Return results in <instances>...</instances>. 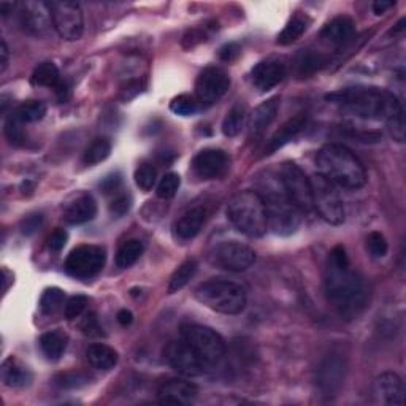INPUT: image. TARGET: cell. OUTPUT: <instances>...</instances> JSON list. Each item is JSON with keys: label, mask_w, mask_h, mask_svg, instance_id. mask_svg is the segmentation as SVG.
Listing matches in <instances>:
<instances>
[{"label": "cell", "mask_w": 406, "mask_h": 406, "mask_svg": "<svg viewBox=\"0 0 406 406\" xmlns=\"http://www.w3.org/2000/svg\"><path fill=\"white\" fill-rule=\"evenodd\" d=\"M246 124V110L243 105H237L232 108L222 123V134L225 137H237L243 130Z\"/></svg>", "instance_id": "cell-36"}, {"label": "cell", "mask_w": 406, "mask_h": 406, "mask_svg": "<svg viewBox=\"0 0 406 406\" xmlns=\"http://www.w3.org/2000/svg\"><path fill=\"white\" fill-rule=\"evenodd\" d=\"M356 34V23L349 16H338L325 26L321 32L324 42L335 46H343Z\"/></svg>", "instance_id": "cell-24"}, {"label": "cell", "mask_w": 406, "mask_h": 406, "mask_svg": "<svg viewBox=\"0 0 406 406\" xmlns=\"http://www.w3.org/2000/svg\"><path fill=\"white\" fill-rule=\"evenodd\" d=\"M329 62V57H325L321 52H315V51H302L300 55L297 56V73L298 77H308L312 75V73L321 70L322 67H325Z\"/></svg>", "instance_id": "cell-29"}, {"label": "cell", "mask_w": 406, "mask_h": 406, "mask_svg": "<svg viewBox=\"0 0 406 406\" xmlns=\"http://www.w3.org/2000/svg\"><path fill=\"white\" fill-rule=\"evenodd\" d=\"M192 169L202 179L221 178L229 170V157L222 150L206 148L194 157Z\"/></svg>", "instance_id": "cell-18"}, {"label": "cell", "mask_w": 406, "mask_h": 406, "mask_svg": "<svg viewBox=\"0 0 406 406\" xmlns=\"http://www.w3.org/2000/svg\"><path fill=\"white\" fill-rule=\"evenodd\" d=\"M13 6H15V4H11V2H0V13H2V16L9 15V13L13 10Z\"/></svg>", "instance_id": "cell-56"}, {"label": "cell", "mask_w": 406, "mask_h": 406, "mask_svg": "<svg viewBox=\"0 0 406 406\" xmlns=\"http://www.w3.org/2000/svg\"><path fill=\"white\" fill-rule=\"evenodd\" d=\"M197 394L198 389L194 383L175 378L161 384V388L157 390V398L161 403L188 405L196 400Z\"/></svg>", "instance_id": "cell-19"}, {"label": "cell", "mask_w": 406, "mask_h": 406, "mask_svg": "<svg viewBox=\"0 0 406 406\" xmlns=\"http://www.w3.org/2000/svg\"><path fill=\"white\" fill-rule=\"evenodd\" d=\"M319 175L339 188L356 191L367 184V171L354 152L343 145H325L316 156Z\"/></svg>", "instance_id": "cell-4"}, {"label": "cell", "mask_w": 406, "mask_h": 406, "mask_svg": "<svg viewBox=\"0 0 406 406\" xmlns=\"http://www.w3.org/2000/svg\"><path fill=\"white\" fill-rule=\"evenodd\" d=\"M86 306H88V297L86 295L70 297L67 303H65V310H64L65 317H67L69 321H73V319H77L83 315Z\"/></svg>", "instance_id": "cell-43"}, {"label": "cell", "mask_w": 406, "mask_h": 406, "mask_svg": "<svg viewBox=\"0 0 406 406\" xmlns=\"http://www.w3.org/2000/svg\"><path fill=\"white\" fill-rule=\"evenodd\" d=\"M19 24L24 32L34 37H45L50 34L52 26V16L50 10V4L42 0H30L24 2L19 10Z\"/></svg>", "instance_id": "cell-14"}, {"label": "cell", "mask_w": 406, "mask_h": 406, "mask_svg": "<svg viewBox=\"0 0 406 406\" xmlns=\"http://www.w3.org/2000/svg\"><path fill=\"white\" fill-rule=\"evenodd\" d=\"M121 184H123V178L119 173H111V175L105 176L101 181V189L105 192V194H113L116 196L119 191H121Z\"/></svg>", "instance_id": "cell-46"}, {"label": "cell", "mask_w": 406, "mask_h": 406, "mask_svg": "<svg viewBox=\"0 0 406 406\" xmlns=\"http://www.w3.org/2000/svg\"><path fill=\"white\" fill-rule=\"evenodd\" d=\"M346 362L342 354H329L317 368V388L324 395H335L344 383Z\"/></svg>", "instance_id": "cell-16"}, {"label": "cell", "mask_w": 406, "mask_h": 406, "mask_svg": "<svg viewBox=\"0 0 406 406\" xmlns=\"http://www.w3.org/2000/svg\"><path fill=\"white\" fill-rule=\"evenodd\" d=\"M157 181V170L152 164H142L135 170V183L142 191L148 192Z\"/></svg>", "instance_id": "cell-37"}, {"label": "cell", "mask_w": 406, "mask_h": 406, "mask_svg": "<svg viewBox=\"0 0 406 406\" xmlns=\"http://www.w3.org/2000/svg\"><path fill=\"white\" fill-rule=\"evenodd\" d=\"M205 32L202 29H194V30H191L188 32V34L184 35V40H183V45H184V48H192V46L197 45V43H201V42H205Z\"/></svg>", "instance_id": "cell-50"}, {"label": "cell", "mask_w": 406, "mask_h": 406, "mask_svg": "<svg viewBox=\"0 0 406 406\" xmlns=\"http://www.w3.org/2000/svg\"><path fill=\"white\" fill-rule=\"evenodd\" d=\"M394 5H395L394 2H384V0H381V2L373 4V11H375L376 15H384V13L392 9Z\"/></svg>", "instance_id": "cell-55"}, {"label": "cell", "mask_w": 406, "mask_h": 406, "mask_svg": "<svg viewBox=\"0 0 406 406\" xmlns=\"http://www.w3.org/2000/svg\"><path fill=\"white\" fill-rule=\"evenodd\" d=\"M86 356H88V361L92 367L103 371L115 368L119 359L118 352L103 343L91 344L88 351H86Z\"/></svg>", "instance_id": "cell-27"}, {"label": "cell", "mask_w": 406, "mask_h": 406, "mask_svg": "<svg viewBox=\"0 0 406 406\" xmlns=\"http://www.w3.org/2000/svg\"><path fill=\"white\" fill-rule=\"evenodd\" d=\"M164 356L170 367L184 376H201L206 367V363L183 338L165 346Z\"/></svg>", "instance_id": "cell-13"}, {"label": "cell", "mask_w": 406, "mask_h": 406, "mask_svg": "<svg viewBox=\"0 0 406 406\" xmlns=\"http://www.w3.org/2000/svg\"><path fill=\"white\" fill-rule=\"evenodd\" d=\"M52 26L57 35L67 42L79 40L84 32V16L79 4L70 0H57L50 4Z\"/></svg>", "instance_id": "cell-9"}, {"label": "cell", "mask_w": 406, "mask_h": 406, "mask_svg": "<svg viewBox=\"0 0 406 406\" xmlns=\"http://www.w3.org/2000/svg\"><path fill=\"white\" fill-rule=\"evenodd\" d=\"M230 88L227 72L219 67H208L198 75L196 81L197 101L203 105H213Z\"/></svg>", "instance_id": "cell-15"}, {"label": "cell", "mask_w": 406, "mask_h": 406, "mask_svg": "<svg viewBox=\"0 0 406 406\" xmlns=\"http://www.w3.org/2000/svg\"><path fill=\"white\" fill-rule=\"evenodd\" d=\"M45 115H46V105L42 101H28L11 111V116L23 125L42 121Z\"/></svg>", "instance_id": "cell-30"}, {"label": "cell", "mask_w": 406, "mask_h": 406, "mask_svg": "<svg viewBox=\"0 0 406 406\" xmlns=\"http://www.w3.org/2000/svg\"><path fill=\"white\" fill-rule=\"evenodd\" d=\"M0 373H2L4 384L11 389H23L32 381V373L29 368L24 367L15 357H9L6 361H4Z\"/></svg>", "instance_id": "cell-26"}, {"label": "cell", "mask_w": 406, "mask_h": 406, "mask_svg": "<svg viewBox=\"0 0 406 406\" xmlns=\"http://www.w3.org/2000/svg\"><path fill=\"white\" fill-rule=\"evenodd\" d=\"M89 376L81 371H67L56 378V384L62 389H78L81 385L88 384Z\"/></svg>", "instance_id": "cell-41"}, {"label": "cell", "mask_w": 406, "mask_h": 406, "mask_svg": "<svg viewBox=\"0 0 406 406\" xmlns=\"http://www.w3.org/2000/svg\"><path fill=\"white\" fill-rule=\"evenodd\" d=\"M181 337L206 365L219 362L225 354V342L222 337L205 325H183Z\"/></svg>", "instance_id": "cell-8"}, {"label": "cell", "mask_w": 406, "mask_h": 406, "mask_svg": "<svg viewBox=\"0 0 406 406\" xmlns=\"http://www.w3.org/2000/svg\"><path fill=\"white\" fill-rule=\"evenodd\" d=\"M281 179L292 201L300 213H310L312 210V196H311V183L305 171L294 162H284L281 169Z\"/></svg>", "instance_id": "cell-12"}, {"label": "cell", "mask_w": 406, "mask_h": 406, "mask_svg": "<svg viewBox=\"0 0 406 406\" xmlns=\"http://www.w3.org/2000/svg\"><path fill=\"white\" fill-rule=\"evenodd\" d=\"M197 302L222 315H239L246 308V292L242 286L227 279H210L194 291Z\"/></svg>", "instance_id": "cell-6"}, {"label": "cell", "mask_w": 406, "mask_h": 406, "mask_svg": "<svg viewBox=\"0 0 406 406\" xmlns=\"http://www.w3.org/2000/svg\"><path fill=\"white\" fill-rule=\"evenodd\" d=\"M111 152V142L105 137H98L84 150L83 162L86 165H96L103 162Z\"/></svg>", "instance_id": "cell-34"}, {"label": "cell", "mask_w": 406, "mask_h": 406, "mask_svg": "<svg viewBox=\"0 0 406 406\" xmlns=\"http://www.w3.org/2000/svg\"><path fill=\"white\" fill-rule=\"evenodd\" d=\"M40 348L50 361H59L65 352V348H67V335L57 330L46 332L40 338Z\"/></svg>", "instance_id": "cell-28"}, {"label": "cell", "mask_w": 406, "mask_h": 406, "mask_svg": "<svg viewBox=\"0 0 406 406\" xmlns=\"http://www.w3.org/2000/svg\"><path fill=\"white\" fill-rule=\"evenodd\" d=\"M30 81L34 86H43V88H55L61 83L59 69L52 62H43L32 73Z\"/></svg>", "instance_id": "cell-33"}, {"label": "cell", "mask_w": 406, "mask_h": 406, "mask_svg": "<svg viewBox=\"0 0 406 406\" xmlns=\"http://www.w3.org/2000/svg\"><path fill=\"white\" fill-rule=\"evenodd\" d=\"M81 330H83V334L88 335V337L103 335V332H102L103 329L101 327V324H98V319L94 312H91V315L84 317V321L81 322Z\"/></svg>", "instance_id": "cell-47"}, {"label": "cell", "mask_w": 406, "mask_h": 406, "mask_svg": "<svg viewBox=\"0 0 406 406\" xmlns=\"http://www.w3.org/2000/svg\"><path fill=\"white\" fill-rule=\"evenodd\" d=\"M325 98L356 118L384 121L394 140L403 143L405 111L402 102L394 92L370 88V86H354V88L332 92Z\"/></svg>", "instance_id": "cell-1"}, {"label": "cell", "mask_w": 406, "mask_h": 406, "mask_svg": "<svg viewBox=\"0 0 406 406\" xmlns=\"http://www.w3.org/2000/svg\"><path fill=\"white\" fill-rule=\"evenodd\" d=\"M179 184H181V178H179L178 173H167V175H164L161 181H159L156 194L159 198L169 201V198L175 197L179 189Z\"/></svg>", "instance_id": "cell-38"}, {"label": "cell", "mask_w": 406, "mask_h": 406, "mask_svg": "<svg viewBox=\"0 0 406 406\" xmlns=\"http://www.w3.org/2000/svg\"><path fill=\"white\" fill-rule=\"evenodd\" d=\"M197 101L189 94H181L170 102V110L178 116H192L197 111Z\"/></svg>", "instance_id": "cell-39"}, {"label": "cell", "mask_w": 406, "mask_h": 406, "mask_svg": "<svg viewBox=\"0 0 406 406\" xmlns=\"http://www.w3.org/2000/svg\"><path fill=\"white\" fill-rule=\"evenodd\" d=\"M308 124V116L305 113H298L294 118H291L289 121H286L281 128H279L273 137L269 140V143L265 145V154H273V152L283 148L284 145L292 142L295 137H298L306 129Z\"/></svg>", "instance_id": "cell-21"}, {"label": "cell", "mask_w": 406, "mask_h": 406, "mask_svg": "<svg viewBox=\"0 0 406 406\" xmlns=\"http://www.w3.org/2000/svg\"><path fill=\"white\" fill-rule=\"evenodd\" d=\"M227 218L238 232L251 238L265 235L269 229L267 211L256 191H242L232 197L227 205Z\"/></svg>", "instance_id": "cell-5"}, {"label": "cell", "mask_w": 406, "mask_h": 406, "mask_svg": "<svg viewBox=\"0 0 406 406\" xmlns=\"http://www.w3.org/2000/svg\"><path fill=\"white\" fill-rule=\"evenodd\" d=\"M0 56H2V61H0V72H5L6 67H9V57H10V52H9V46H6L5 40H2V43H0Z\"/></svg>", "instance_id": "cell-53"}, {"label": "cell", "mask_w": 406, "mask_h": 406, "mask_svg": "<svg viewBox=\"0 0 406 406\" xmlns=\"http://www.w3.org/2000/svg\"><path fill=\"white\" fill-rule=\"evenodd\" d=\"M211 264L227 271H244L256 262V252L252 248L237 242L218 244L211 251Z\"/></svg>", "instance_id": "cell-11"}, {"label": "cell", "mask_w": 406, "mask_h": 406, "mask_svg": "<svg viewBox=\"0 0 406 406\" xmlns=\"http://www.w3.org/2000/svg\"><path fill=\"white\" fill-rule=\"evenodd\" d=\"M279 110V97H271L269 101L262 102L257 108L252 111L251 119H249V137L257 140L259 137H262L265 134L271 123L276 119Z\"/></svg>", "instance_id": "cell-22"}, {"label": "cell", "mask_w": 406, "mask_h": 406, "mask_svg": "<svg viewBox=\"0 0 406 406\" xmlns=\"http://www.w3.org/2000/svg\"><path fill=\"white\" fill-rule=\"evenodd\" d=\"M67 239H69V234H67V232H65L64 229H56V230L52 232V234L48 237V248H50L52 252L62 251L65 243H67Z\"/></svg>", "instance_id": "cell-48"}, {"label": "cell", "mask_w": 406, "mask_h": 406, "mask_svg": "<svg viewBox=\"0 0 406 406\" xmlns=\"http://www.w3.org/2000/svg\"><path fill=\"white\" fill-rule=\"evenodd\" d=\"M145 246L140 239H128V242L121 244L116 254V265L119 269H129L134 265L140 256L143 254Z\"/></svg>", "instance_id": "cell-32"}, {"label": "cell", "mask_w": 406, "mask_h": 406, "mask_svg": "<svg viewBox=\"0 0 406 406\" xmlns=\"http://www.w3.org/2000/svg\"><path fill=\"white\" fill-rule=\"evenodd\" d=\"M219 56H221L222 61H234L239 56V46L237 43H229V45H224L221 51H219Z\"/></svg>", "instance_id": "cell-51"}, {"label": "cell", "mask_w": 406, "mask_h": 406, "mask_svg": "<svg viewBox=\"0 0 406 406\" xmlns=\"http://www.w3.org/2000/svg\"><path fill=\"white\" fill-rule=\"evenodd\" d=\"M306 29H308V18L297 15L286 24V28L283 29L281 34L278 35V43L279 45L294 43L305 34Z\"/></svg>", "instance_id": "cell-35"}, {"label": "cell", "mask_w": 406, "mask_h": 406, "mask_svg": "<svg viewBox=\"0 0 406 406\" xmlns=\"http://www.w3.org/2000/svg\"><path fill=\"white\" fill-rule=\"evenodd\" d=\"M197 261L196 259H188L173 273L169 284V294H175V292L181 291L186 284L191 283V279L196 276L197 273Z\"/></svg>", "instance_id": "cell-31"}, {"label": "cell", "mask_w": 406, "mask_h": 406, "mask_svg": "<svg viewBox=\"0 0 406 406\" xmlns=\"http://www.w3.org/2000/svg\"><path fill=\"white\" fill-rule=\"evenodd\" d=\"M286 73H288L286 64L271 59V61L259 62L251 72V79L252 84H254L259 91L267 92L283 81Z\"/></svg>", "instance_id": "cell-20"}, {"label": "cell", "mask_w": 406, "mask_h": 406, "mask_svg": "<svg viewBox=\"0 0 406 406\" xmlns=\"http://www.w3.org/2000/svg\"><path fill=\"white\" fill-rule=\"evenodd\" d=\"M367 251L370 252V256L375 259H381L388 254L389 244L385 242V237L381 232H371L367 237Z\"/></svg>", "instance_id": "cell-42"}, {"label": "cell", "mask_w": 406, "mask_h": 406, "mask_svg": "<svg viewBox=\"0 0 406 406\" xmlns=\"http://www.w3.org/2000/svg\"><path fill=\"white\" fill-rule=\"evenodd\" d=\"M105 261L106 254L102 246L81 244L69 254L65 261V271L73 278L89 279L102 271Z\"/></svg>", "instance_id": "cell-10"}, {"label": "cell", "mask_w": 406, "mask_h": 406, "mask_svg": "<svg viewBox=\"0 0 406 406\" xmlns=\"http://www.w3.org/2000/svg\"><path fill=\"white\" fill-rule=\"evenodd\" d=\"M132 321H134V316H132V312L129 310H121L118 312V322L124 325V327L130 325Z\"/></svg>", "instance_id": "cell-54"}, {"label": "cell", "mask_w": 406, "mask_h": 406, "mask_svg": "<svg viewBox=\"0 0 406 406\" xmlns=\"http://www.w3.org/2000/svg\"><path fill=\"white\" fill-rule=\"evenodd\" d=\"M405 383L397 373L385 371L379 375L373 384V395L379 405L403 406L405 405Z\"/></svg>", "instance_id": "cell-17"}, {"label": "cell", "mask_w": 406, "mask_h": 406, "mask_svg": "<svg viewBox=\"0 0 406 406\" xmlns=\"http://www.w3.org/2000/svg\"><path fill=\"white\" fill-rule=\"evenodd\" d=\"M65 294L64 291L59 288H50L43 292L42 298H40V308H42L43 312H55L59 306L64 303Z\"/></svg>", "instance_id": "cell-40"}, {"label": "cell", "mask_w": 406, "mask_h": 406, "mask_svg": "<svg viewBox=\"0 0 406 406\" xmlns=\"http://www.w3.org/2000/svg\"><path fill=\"white\" fill-rule=\"evenodd\" d=\"M43 221V216L42 215H32V216H28L24 219V221L21 222V232L24 235H32L34 232L40 227V224H42Z\"/></svg>", "instance_id": "cell-49"}, {"label": "cell", "mask_w": 406, "mask_h": 406, "mask_svg": "<svg viewBox=\"0 0 406 406\" xmlns=\"http://www.w3.org/2000/svg\"><path fill=\"white\" fill-rule=\"evenodd\" d=\"M130 206H132V197L129 194H124V192H118L110 202L108 208L113 218H121L124 215H128Z\"/></svg>", "instance_id": "cell-44"}, {"label": "cell", "mask_w": 406, "mask_h": 406, "mask_svg": "<svg viewBox=\"0 0 406 406\" xmlns=\"http://www.w3.org/2000/svg\"><path fill=\"white\" fill-rule=\"evenodd\" d=\"M312 210L317 211L325 222L332 225H339L344 222V205L334 183L327 178L316 173L310 178Z\"/></svg>", "instance_id": "cell-7"}, {"label": "cell", "mask_w": 406, "mask_h": 406, "mask_svg": "<svg viewBox=\"0 0 406 406\" xmlns=\"http://www.w3.org/2000/svg\"><path fill=\"white\" fill-rule=\"evenodd\" d=\"M5 135L10 140L11 145H21L24 142V130L23 124L18 123L11 115L6 118L5 123Z\"/></svg>", "instance_id": "cell-45"}, {"label": "cell", "mask_w": 406, "mask_h": 406, "mask_svg": "<svg viewBox=\"0 0 406 406\" xmlns=\"http://www.w3.org/2000/svg\"><path fill=\"white\" fill-rule=\"evenodd\" d=\"M55 91H56V94H57V98L61 102L67 101L69 96H70V86H69L67 81H62V79H61V83L56 86Z\"/></svg>", "instance_id": "cell-52"}, {"label": "cell", "mask_w": 406, "mask_h": 406, "mask_svg": "<svg viewBox=\"0 0 406 406\" xmlns=\"http://www.w3.org/2000/svg\"><path fill=\"white\" fill-rule=\"evenodd\" d=\"M325 295L334 310L346 321L359 317L367 308L370 291L363 276L351 267L344 246L338 244L330 252L324 279Z\"/></svg>", "instance_id": "cell-2"}, {"label": "cell", "mask_w": 406, "mask_h": 406, "mask_svg": "<svg viewBox=\"0 0 406 406\" xmlns=\"http://www.w3.org/2000/svg\"><path fill=\"white\" fill-rule=\"evenodd\" d=\"M97 215V203L94 201V197L91 194H83L79 196L75 202H72L69 205V208L65 210L64 219L67 224L78 225L89 222Z\"/></svg>", "instance_id": "cell-25"}, {"label": "cell", "mask_w": 406, "mask_h": 406, "mask_svg": "<svg viewBox=\"0 0 406 406\" xmlns=\"http://www.w3.org/2000/svg\"><path fill=\"white\" fill-rule=\"evenodd\" d=\"M203 222H205V210L201 208V206L186 211L184 215L179 216L175 224H173V237L181 243L191 242L192 238H196L198 235Z\"/></svg>", "instance_id": "cell-23"}, {"label": "cell", "mask_w": 406, "mask_h": 406, "mask_svg": "<svg viewBox=\"0 0 406 406\" xmlns=\"http://www.w3.org/2000/svg\"><path fill=\"white\" fill-rule=\"evenodd\" d=\"M256 192L265 205L269 227L283 237L294 234L302 222V213L289 198L281 176L270 170L262 171L257 176Z\"/></svg>", "instance_id": "cell-3"}]
</instances>
